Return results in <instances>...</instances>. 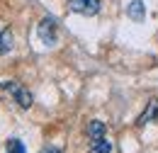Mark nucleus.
Masks as SVG:
<instances>
[{"label":"nucleus","mask_w":158,"mask_h":153,"mask_svg":"<svg viewBox=\"0 0 158 153\" xmlns=\"http://www.w3.org/2000/svg\"><path fill=\"white\" fill-rule=\"evenodd\" d=\"M127 15L134 22H143L146 19V5H143V0H131L127 5Z\"/></svg>","instance_id":"nucleus-5"},{"label":"nucleus","mask_w":158,"mask_h":153,"mask_svg":"<svg viewBox=\"0 0 158 153\" xmlns=\"http://www.w3.org/2000/svg\"><path fill=\"white\" fill-rule=\"evenodd\" d=\"M90 153H112V141H107L105 136L90 141Z\"/></svg>","instance_id":"nucleus-7"},{"label":"nucleus","mask_w":158,"mask_h":153,"mask_svg":"<svg viewBox=\"0 0 158 153\" xmlns=\"http://www.w3.org/2000/svg\"><path fill=\"white\" fill-rule=\"evenodd\" d=\"M7 153H27V151H24L20 139H10V141H7Z\"/></svg>","instance_id":"nucleus-9"},{"label":"nucleus","mask_w":158,"mask_h":153,"mask_svg":"<svg viewBox=\"0 0 158 153\" xmlns=\"http://www.w3.org/2000/svg\"><path fill=\"white\" fill-rule=\"evenodd\" d=\"M71 10L85 17H93L100 12V0H71Z\"/></svg>","instance_id":"nucleus-3"},{"label":"nucleus","mask_w":158,"mask_h":153,"mask_svg":"<svg viewBox=\"0 0 158 153\" xmlns=\"http://www.w3.org/2000/svg\"><path fill=\"white\" fill-rule=\"evenodd\" d=\"M37 37H39L41 44L54 46L56 39H59V22H56L54 17H44L39 22V27H37Z\"/></svg>","instance_id":"nucleus-2"},{"label":"nucleus","mask_w":158,"mask_h":153,"mask_svg":"<svg viewBox=\"0 0 158 153\" xmlns=\"http://www.w3.org/2000/svg\"><path fill=\"white\" fill-rule=\"evenodd\" d=\"M151 122H158V100H148L146 110H143L136 119L139 126H146V124H151Z\"/></svg>","instance_id":"nucleus-4"},{"label":"nucleus","mask_w":158,"mask_h":153,"mask_svg":"<svg viewBox=\"0 0 158 153\" xmlns=\"http://www.w3.org/2000/svg\"><path fill=\"white\" fill-rule=\"evenodd\" d=\"M12 41H15V39H12V32L2 27V32H0V54H7V51L12 49Z\"/></svg>","instance_id":"nucleus-8"},{"label":"nucleus","mask_w":158,"mask_h":153,"mask_svg":"<svg viewBox=\"0 0 158 153\" xmlns=\"http://www.w3.org/2000/svg\"><path fill=\"white\" fill-rule=\"evenodd\" d=\"M0 88H2L7 95L12 97V100L20 105L22 110H29V107H32L34 97H32V93H29L22 83H17V80H0Z\"/></svg>","instance_id":"nucleus-1"},{"label":"nucleus","mask_w":158,"mask_h":153,"mask_svg":"<svg viewBox=\"0 0 158 153\" xmlns=\"http://www.w3.org/2000/svg\"><path fill=\"white\" fill-rule=\"evenodd\" d=\"M0 32H2V27H0Z\"/></svg>","instance_id":"nucleus-11"},{"label":"nucleus","mask_w":158,"mask_h":153,"mask_svg":"<svg viewBox=\"0 0 158 153\" xmlns=\"http://www.w3.org/2000/svg\"><path fill=\"white\" fill-rule=\"evenodd\" d=\"M105 124L100 122V119H93L90 124H88V136H90V141H95V139H102L105 136Z\"/></svg>","instance_id":"nucleus-6"},{"label":"nucleus","mask_w":158,"mask_h":153,"mask_svg":"<svg viewBox=\"0 0 158 153\" xmlns=\"http://www.w3.org/2000/svg\"><path fill=\"white\" fill-rule=\"evenodd\" d=\"M39 153H61V151L56 148V146H44V148H41Z\"/></svg>","instance_id":"nucleus-10"}]
</instances>
